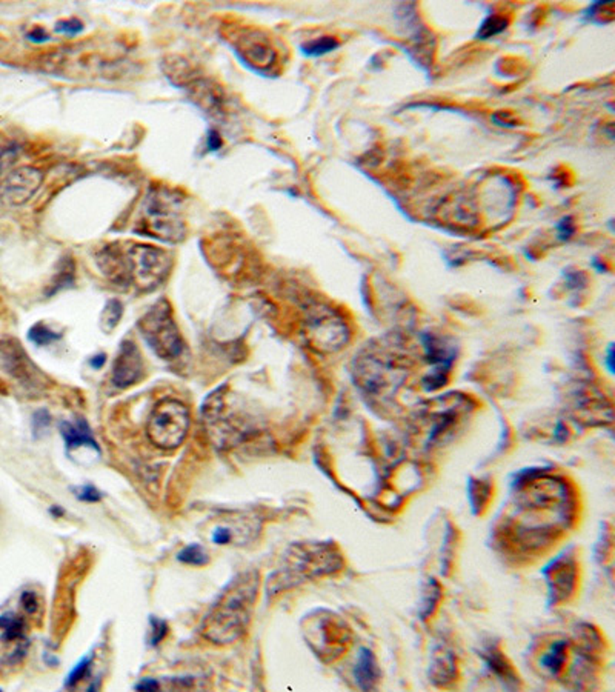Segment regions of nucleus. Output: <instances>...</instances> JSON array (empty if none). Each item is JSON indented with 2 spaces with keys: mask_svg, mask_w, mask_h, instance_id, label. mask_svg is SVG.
<instances>
[{
  "mask_svg": "<svg viewBox=\"0 0 615 692\" xmlns=\"http://www.w3.org/2000/svg\"><path fill=\"white\" fill-rule=\"evenodd\" d=\"M91 662H93L91 657H83V659L77 663V665L73 668L71 673H69L66 677L65 688H74L77 683L85 679L88 671H89V666H91Z\"/></svg>",
  "mask_w": 615,
  "mask_h": 692,
  "instance_id": "nucleus-21",
  "label": "nucleus"
},
{
  "mask_svg": "<svg viewBox=\"0 0 615 692\" xmlns=\"http://www.w3.org/2000/svg\"><path fill=\"white\" fill-rule=\"evenodd\" d=\"M190 91L191 99L199 105V107L206 111L208 114L220 116L223 114V105H225V96L223 91L215 85L213 80L204 79V77L193 76L191 80L184 87Z\"/></svg>",
  "mask_w": 615,
  "mask_h": 692,
  "instance_id": "nucleus-10",
  "label": "nucleus"
},
{
  "mask_svg": "<svg viewBox=\"0 0 615 692\" xmlns=\"http://www.w3.org/2000/svg\"><path fill=\"white\" fill-rule=\"evenodd\" d=\"M136 233L166 243L184 240L186 227L180 193L166 186L151 188L143 200L142 219Z\"/></svg>",
  "mask_w": 615,
  "mask_h": 692,
  "instance_id": "nucleus-3",
  "label": "nucleus"
},
{
  "mask_svg": "<svg viewBox=\"0 0 615 692\" xmlns=\"http://www.w3.org/2000/svg\"><path fill=\"white\" fill-rule=\"evenodd\" d=\"M508 28V20L503 16H489L488 19L483 20V24L480 25L477 39L488 40L491 37L499 36Z\"/></svg>",
  "mask_w": 615,
  "mask_h": 692,
  "instance_id": "nucleus-18",
  "label": "nucleus"
},
{
  "mask_svg": "<svg viewBox=\"0 0 615 692\" xmlns=\"http://www.w3.org/2000/svg\"><path fill=\"white\" fill-rule=\"evenodd\" d=\"M0 629L3 631L5 640H20L24 637L25 621L17 617L16 614H3L0 615Z\"/></svg>",
  "mask_w": 615,
  "mask_h": 692,
  "instance_id": "nucleus-15",
  "label": "nucleus"
},
{
  "mask_svg": "<svg viewBox=\"0 0 615 692\" xmlns=\"http://www.w3.org/2000/svg\"><path fill=\"white\" fill-rule=\"evenodd\" d=\"M228 40L239 59L254 71H268L277 62L274 46L260 31L243 28V30L231 33Z\"/></svg>",
  "mask_w": 615,
  "mask_h": 692,
  "instance_id": "nucleus-6",
  "label": "nucleus"
},
{
  "mask_svg": "<svg viewBox=\"0 0 615 692\" xmlns=\"http://www.w3.org/2000/svg\"><path fill=\"white\" fill-rule=\"evenodd\" d=\"M20 603H22L24 610L28 614H34V612L37 611V607H39L37 597H36V594H34L33 591H25L22 594V597H20Z\"/></svg>",
  "mask_w": 615,
  "mask_h": 692,
  "instance_id": "nucleus-26",
  "label": "nucleus"
},
{
  "mask_svg": "<svg viewBox=\"0 0 615 692\" xmlns=\"http://www.w3.org/2000/svg\"><path fill=\"white\" fill-rule=\"evenodd\" d=\"M335 48H339V42L334 37H319L306 42L305 45H302V51L308 57H319V55L334 51Z\"/></svg>",
  "mask_w": 615,
  "mask_h": 692,
  "instance_id": "nucleus-17",
  "label": "nucleus"
},
{
  "mask_svg": "<svg viewBox=\"0 0 615 692\" xmlns=\"http://www.w3.org/2000/svg\"><path fill=\"white\" fill-rule=\"evenodd\" d=\"M74 493H75V497L82 502L97 503V502L102 500V493L99 491V489L91 486V485L77 488V489H74Z\"/></svg>",
  "mask_w": 615,
  "mask_h": 692,
  "instance_id": "nucleus-23",
  "label": "nucleus"
},
{
  "mask_svg": "<svg viewBox=\"0 0 615 692\" xmlns=\"http://www.w3.org/2000/svg\"><path fill=\"white\" fill-rule=\"evenodd\" d=\"M139 330L152 353L160 359H177L184 349V341L172 317L171 305L165 299H160L145 312V316L139 320Z\"/></svg>",
  "mask_w": 615,
  "mask_h": 692,
  "instance_id": "nucleus-4",
  "label": "nucleus"
},
{
  "mask_svg": "<svg viewBox=\"0 0 615 692\" xmlns=\"http://www.w3.org/2000/svg\"><path fill=\"white\" fill-rule=\"evenodd\" d=\"M151 625H152L151 645L156 646L165 639V635L168 632V626L163 620H157V619H151Z\"/></svg>",
  "mask_w": 615,
  "mask_h": 692,
  "instance_id": "nucleus-25",
  "label": "nucleus"
},
{
  "mask_svg": "<svg viewBox=\"0 0 615 692\" xmlns=\"http://www.w3.org/2000/svg\"><path fill=\"white\" fill-rule=\"evenodd\" d=\"M159 688H160V683L154 679H143L136 686L137 691H157Z\"/></svg>",
  "mask_w": 615,
  "mask_h": 692,
  "instance_id": "nucleus-31",
  "label": "nucleus"
},
{
  "mask_svg": "<svg viewBox=\"0 0 615 692\" xmlns=\"http://www.w3.org/2000/svg\"><path fill=\"white\" fill-rule=\"evenodd\" d=\"M206 146H208V150L209 151H217L220 150V146H222V137L220 134L215 130H209L208 131V137H206Z\"/></svg>",
  "mask_w": 615,
  "mask_h": 692,
  "instance_id": "nucleus-29",
  "label": "nucleus"
},
{
  "mask_svg": "<svg viewBox=\"0 0 615 692\" xmlns=\"http://www.w3.org/2000/svg\"><path fill=\"white\" fill-rule=\"evenodd\" d=\"M190 429V411L177 400H163L152 409L146 434L160 450H176L184 443Z\"/></svg>",
  "mask_w": 615,
  "mask_h": 692,
  "instance_id": "nucleus-5",
  "label": "nucleus"
},
{
  "mask_svg": "<svg viewBox=\"0 0 615 692\" xmlns=\"http://www.w3.org/2000/svg\"><path fill=\"white\" fill-rule=\"evenodd\" d=\"M143 375V360L141 351L132 340H123L114 360L111 380L117 388H130Z\"/></svg>",
  "mask_w": 615,
  "mask_h": 692,
  "instance_id": "nucleus-8",
  "label": "nucleus"
},
{
  "mask_svg": "<svg viewBox=\"0 0 615 692\" xmlns=\"http://www.w3.org/2000/svg\"><path fill=\"white\" fill-rule=\"evenodd\" d=\"M177 560L181 563H185V565H191V566H204L208 563V554H206V551L200 547V544L193 543V544H188L186 548H184L179 552Z\"/></svg>",
  "mask_w": 615,
  "mask_h": 692,
  "instance_id": "nucleus-19",
  "label": "nucleus"
},
{
  "mask_svg": "<svg viewBox=\"0 0 615 692\" xmlns=\"http://www.w3.org/2000/svg\"><path fill=\"white\" fill-rule=\"evenodd\" d=\"M258 592L257 571L234 577L206 614L202 634L214 645H229L240 639L249 626Z\"/></svg>",
  "mask_w": 615,
  "mask_h": 692,
  "instance_id": "nucleus-2",
  "label": "nucleus"
},
{
  "mask_svg": "<svg viewBox=\"0 0 615 692\" xmlns=\"http://www.w3.org/2000/svg\"><path fill=\"white\" fill-rule=\"evenodd\" d=\"M44 181V174L33 166H20L6 174L2 185V195L6 204L20 206L30 202Z\"/></svg>",
  "mask_w": 615,
  "mask_h": 692,
  "instance_id": "nucleus-7",
  "label": "nucleus"
},
{
  "mask_svg": "<svg viewBox=\"0 0 615 692\" xmlns=\"http://www.w3.org/2000/svg\"><path fill=\"white\" fill-rule=\"evenodd\" d=\"M103 276L122 288L152 291L168 277L172 258L165 249L143 243H111L96 254Z\"/></svg>",
  "mask_w": 615,
  "mask_h": 692,
  "instance_id": "nucleus-1",
  "label": "nucleus"
},
{
  "mask_svg": "<svg viewBox=\"0 0 615 692\" xmlns=\"http://www.w3.org/2000/svg\"><path fill=\"white\" fill-rule=\"evenodd\" d=\"M105 362H107V355H105V354H97V355H94L93 359L89 360V365L93 366L94 369H100L105 365Z\"/></svg>",
  "mask_w": 615,
  "mask_h": 692,
  "instance_id": "nucleus-32",
  "label": "nucleus"
},
{
  "mask_svg": "<svg viewBox=\"0 0 615 692\" xmlns=\"http://www.w3.org/2000/svg\"><path fill=\"white\" fill-rule=\"evenodd\" d=\"M438 655L434 657V663H432V674H434L436 683L445 684L446 682L452 680L454 677V669H456V662H454V657L451 651L442 648Z\"/></svg>",
  "mask_w": 615,
  "mask_h": 692,
  "instance_id": "nucleus-13",
  "label": "nucleus"
},
{
  "mask_svg": "<svg viewBox=\"0 0 615 692\" xmlns=\"http://www.w3.org/2000/svg\"><path fill=\"white\" fill-rule=\"evenodd\" d=\"M60 434L64 437L68 450L79 448V446H89V448L99 451V446H97L96 438L93 437V432H91V428L83 418H79L77 422L62 423Z\"/></svg>",
  "mask_w": 615,
  "mask_h": 692,
  "instance_id": "nucleus-11",
  "label": "nucleus"
},
{
  "mask_svg": "<svg viewBox=\"0 0 615 692\" xmlns=\"http://www.w3.org/2000/svg\"><path fill=\"white\" fill-rule=\"evenodd\" d=\"M51 514L55 515V517H60V515H64V509L59 508V506H53L51 508Z\"/></svg>",
  "mask_w": 615,
  "mask_h": 692,
  "instance_id": "nucleus-33",
  "label": "nucleus"
},
{
  "mask_svg": "<svg viewBox=\"0 0 615 692\" xmlns=\"http://www.w3.org/2000/svg\"><path fill=\"white\" fill-rule=\"evenodd\" d=\"M26 37H28V40L34 42V44H44V42H46L48 39H50V37H48V34L45 33L44 28H39V26L34 28V30H31L30 33H28Z\"/></svg>",
  "mask_w": 615,
  "mask_h": 692,
  "instance_id": "nucleus-30",
  "label": "nucleus"
},
{
  "mask_svg": "<svg viewBox=\"0 0 615 692\" xmlns=\"http://www.w3.org/2000/svg\"><path fill=\"white\" fill-rule=\"evenodd\" d=\"M355 682H357L359 686L365 691L374 689L379 683L380 679V671L377 666V662L374 659L373 653L369 649H362L357 659V665L354 669Z\"/></svg>",
  "mask_w": 615,
  "mask_h": 692,
  "instance_id": "nucleus-12",
  "label": "nucleus"
},
{
  "mask_svg": "<svg viewBox=\"0 0 615 692\" xmlns=\"http://www.w3.org/2000/svg\"><path fill=\"white\" fill-rule=\"evenodd\" d=\"M83 30V24L79 19H65L55 25V31L66 34V36H75Z\"/></svg>",
  "mask_w": 615,
  "mask_h": 692,
  "instance_id": "nucleus-24",
  "label": "nucleus"
},
{
  "mask_svg": "<svg viewBox=\"0 0 615 692\" xmlns=\"http://www.w3.org/2000/svg\"><path fill=\"white\" fill-rule=\"evenodd\" d=\"M123 306L117 299H111L105 305V310L100 316V328L105 332H111L117 326L118 320L122 317Z\"/></svg>",
  "mask_w": 615,
  "mask_h": 692,
  "instance_id": "nucleus-16",
  "label": "nucleus"
},
{
  "mask_svg": "<svg viewBox=\"0 0 615 692\" xmlns=\"http://www.w3.org/2000/svg\"><path fill=\"white\" fill-rule=\"evenodd\" d=\"M557 228L562 239H569V237L576 233V227L574 223H572L571 218H564L560 223H558Z\"/></svg>",
  "mask_w": 615,
  "mask_h": 692,
  "instance_id": "nucleus-28",
  "label": "nucleus"
},
{
  "mask_svg": "<svg viewBox=\"0 0 615 692\" xmlns=\"http://www.w3.org/2000/svg\"><path fill=\"white\" fill-rule=\"evenodd\" d=\"M28 339H30L34 345L46 346L60 339V334L54 332L51 328L45 323H36L30 331H28Z\"/></svg>",
  "mask_w": 615,
  "mask_h": 692,
  "instance_id": "nucleus-20",
  "label": "nucleus"
},
{
  "mask_svg": "<svg viewBox=\"0 0 615 692\" xmlns=\"http://www.w3.org/2000/svg\"><path fill=\"white\" fill-rule=\"evenodd\" d=\"M566 662V641L558 640L551 646L549 651L542 657V665L551 674H558Z\"/></svg>",
  "mask_w": 615,
  "mask_h": 692,
  "instance_id": "nucleus-14",
  "label": "nucleus"
},
{
  "mask_svg": "<svg viewBox=\"0 0 615 692\" xmlns=\"http://www.w3.org/2000/svg\"><path fill=\"white\" fill-rule=\"evenodd\" d=\"M51 423V417L48 414V411H37L36 414L33 416V432L34 437H40L42 434H45V431H48V426Z\"/></svg>",
  "mask_w": 615,
  "mask_h": 692,
  "instance_id": "nucleus-22",
  "label": "nucleus"
},
{
  "mask_svg": "<svg viewBox=\"0 0 615 692\" xmlns=\"http://www.w3.org/2000/svg\"><path fill=\"white\" fill-rule=\"evenodd\" d=\"M231 538H233V534H231V529L225 528V526L215 528L213 531V535H211V540L215 544H228L231 542Z\"/></svg>",
  "mask_w": 615,
  "mask_h": 692,
  "instance_id": "nucleus-27",
  "label": "nucleus"
},
{
  "mask_svg": "<svg viewBox=\"0 0 615 692\" xmlns=\"http://www.w3.org/2000/svg\"><path fill=\"white\" fill-rule=\"evenodd\" d=\"M0 368L24 384L36 380V375L39 374L37 369L30 362V357L24 351L22 345H19L12 339L0 341Z\"/></svg>",
  "mask_w": 615,
  "mask_h": 692,
  "instance_id": "nucleus-9",
  "label": "nucleus"
}]
</instances>
